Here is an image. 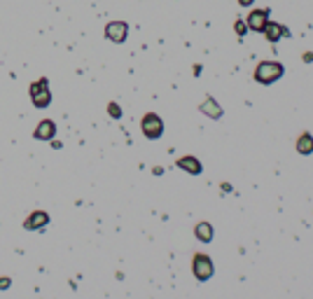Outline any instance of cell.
<instances>
[{
	"instance_id": "1",
	"label": "cell",
	"mask_w": 313,
	"mask_h": 299,
	"mask_svg": "<svg viewBox=\"0 0 313 299\" xmlns=\"http://www.w3.org/2000/svg\"><path fill=\"white\" fill-rule=\"evenodd\" d=\"M28 94H31V103L40 110L52 106V91H49V79L47 77H40L37 82H33L28 87Z\"/></svg>"
},
{
	"instance_id": "2",
	"label": "cell",
	"mask_w": 313,
	"mask_h": 299,
	"mask_svg": "<svg viewBox=\"0 0 313 299\" xmlns=\"http://www.w3.org/2000/svg\"><path fill=\"white\" fill-rule=\"evenodd\" d=\"M283 73H285V68H283L278 61H262L260 66L255 68V79H257L260 84H274L276 79L283 77Z\"/></svg>"
},
{
	"instance_id": "3",
	"label": "cell",
	"mask_w": 313,
	"mask_h": 299,
	"mask_svg": "<svg viewBox=\"0 0 313 299\" xmlns=\"http://www.w3.org/2000/svg\"><path fill=\"white\" fill-rule=\"evenodd\" d=\"M192 271H194V278L197 281H210L215 273V266H213V260L208 255H204V253H197L194 255V260H192Z\"/></svg>"
},
{
	"instance_id": "4",
	"label": "cell",
	"mask_w": 313,
	"mask_h": 299,
	"mask_svg": "<svg viewBox=\"0 0 313 299\" xmlns=\"http://www.w3.org/2000/svg\"><path fill=\"white\" fill-rule=\"evenodd\" d=\"M140 129H143L145 138H150V141H157L161 133H164V122H161L159 114L147 112V114L143 117V122H140Z\"/></svg>"
},
{
	"instance_id": "5",
	"label": "cell",
	"mask_w": 313,
	"mask_h": 299,
	"mask_svg": "<svg viewBox=\"0 0 313 299\" xmlns=\"http://www.w3.org/2000/svg\"><path fill=\"white\" fill-rule=\"evenodd\" d=\"M129 36V26H126V21H110L105 26V37L110 42L115 44H122Z\"/></svg>"
},
{
	"instance_id": "6",
	"label": "cell",
	"mask_w": 313,
	"mask_h": 299,
	"mask_svg": "<svg viewBox=\"0 0 313 299\" xmlns=\"http://www.w3.org/2000/svg\"><path fill=\"white\" fill-rule=\"evenodd\" d=\"M49 224V213L47 211H33L24 220V229L26 231H35V229H45Z\"/></svg>"
},
{
	"instance_id": "7",
	"label": "cell",
	"mask_w": 313,
	"mask_h": 299,
	"mask_svg": "<svg viewBox=\"0 0 313 299\" xmlns=\"http://www.w3.org/2000/svg\"><path fill=\"white\" fill-rule=\"evenodd\" d=\"M248 31H255V33H262L264 26L269 24V9H255L250 12V17H248Z\"/></svg>"
},
{
	"instance_id": "8",
	"label": "cell",
	"mask_w": 313,
	"mask_h": 299,
	"mask_svg": "<svg viewBox=\"0 0 313 299\" xmlns=\"http://www.w3.org/2000/svg\"><path fill=\"white\" fill-rule=\"evenodd\" d=\"M54 136H56V124L52 119H42V122L35 126V131H33V138L35 141H52Z\"/></svg>"
},
{
	"instance_id": "9",
	"label": "cell",
	"mask_w": 313,
	"mask_h": 299,
	"mask_svg": "<svg viewBox=\"0 0 313 299\" xmlns=\"http://www.w3.org/2000/svg\"><path fill=\"white\" fill-rule=\"evenodd\" d=\"M264 36H267L269 42H278L280 37L290 36V31H287L285 26H280V24H276V21H269L267 26H264V31H262Z\"/></svg>"
},
{
	"instance_id": "10",
	"label": "cell",
	"mask_w": 313,
	"mask_h": 299,
	"mask_svg": "<svg viewBox=\"0 0 313 299\" xmlns=\"http://www.w3.org/2000/svg\"><path fill=\"white\" fill-rule=\"evenodd\" d=\"M199 110L206 114V117H210V119H220V117H222V106H220L213 96H208L206 101L199 106Z\"/></svg>"
},
{
	"instance_id": "11",
	"label": "cell",
	"mask_w": 313,
	"mask_h": 299,
	"mask_svg": "<svg viewBox=\"0 0 313 299\" xmlns=\"http://www.w3.org/2000/svg\"><path fill=\"white\" fill-rule=\"evenodd\" d=\"M178 168L187 171L189 176H199L201 173V161L197 157H180L178 159Z\"/></svg>"
},
{
	"instance_id": "12",
	"label": "cell",
	"mask_w": 313,
	"mask_h": 299,
	"mask_svg": "<svg viewBox=\"0 0 313 299\" xmlns=\"http://www.w3.org/2000/svg\"><path fill=\"white\" fill-rule=\"evenodd\" d=\"M194 236L199 241H204V243H210L213 241V227H210V222H199L197 227H194Z\"/></svg>"
},
{
	"instance_id": "13",
	"label": "cell",
	"mask_w": 313,
	"mask_h": 299,
	"mask_svg": "<svg viewBox=\"0 0 313 299\" xmlns=\"http://www.w3.org/2000/svg\"><path fill=\"white\" fill-rule=\"evenodd\" d=\"M297 152H299V154H311L313 152L311 133H302V136H299V141H297Z\"/></svg>"
},
{
	"instance_id": "14",
	"label": "cell",
	"mask_w": 313,
	"mask_h": 299,
	"mask_svg": "<svg viewBox=\"0 0 313 299\" xmlns=\"http://www.w3.org/2000/svg\"><path fill=\"white\" fill-rule=\"evenodd\" d=\"M107 112H110L112 119H119V117H122V108L117 106V103H107Z\"/></svg>"
},
{
	"instance_id": "15",
	"label": "cell",
	"mask_w": 313,
	"mask_h": 299,
	"mask_svg": "<svg viewBox=\"0 0 313 299\" xmlns=\"http://www.w3.org/2000/svg\"><path fill=\"white\" fill-rule=\"evenodd\" d=\"M234 31H236V33H239V36H245V33H248V24H245V21H241V19H239V21H236V24H234Z\"/></svg>"
},
{
	"instance_id": "16",
	"label": "cell",
	"mask_w": 313,
	"mask_h": 299,
	"mask_svg": "<svg viewBox=\"0 0 313 299\" xmlns=\"http://www.w3.org/2000/svg\"><path fill=\"white\" fill-rule=\"evenodd\" d=\"M9 285H12V278H7V276H2V278H0V290H7Z\"/></svg>"
},
{
	"instance_id": "17",
	"label": "cell",
	"mask_w": 313,
	"mask_h": 299,
	"mask_svg": "<svg viewBox=\"0 0 313 299\" xmlns=\"http://www.w3.org/2000/svg\"><path fill=\"white\" fill-rule=\"evenodd\" d=\"M252 2H255V0H239V5H241V7H250Z\"/></svg>"
},
{
	"instance_id": "18",
	"label": "cell",
	"mask_w": 313,
	"mask_h": 299,
	"mask_svg": "<svg viewBox=\"0 0 313 299\" xmlns=\"http://www.w3.org/2000/svg\"><path fill=\"white\" fill-rule=\"evenodd\" d=\"M222 192L229 194V192H232V185H229V183H224V185H222Z\"/></svg>"
},
{
	"instance_id": "19",
	"label": "cell",
	"mask_w": 313,
	"mask_h": 299,
	"mask_svg": "<svg viewBox=\"0 0 313 299\" xmlns=\"http://www.w3.org/2000/svg\"><path fill=\"white\" fill-rule=\"evenodd\" d=\"M152 173H154V176H161V173H164V168H161V166H154Z\"/></svg>"
},
{
	"instance_id": "20",
	"label": "cell",
	"mask_w": 313,
	"mask_h": 299,
	"mask_svg": "<svg viewBox=\"0 0 313 299\" xmlns=\"http://www.w3.org/2000/svg\"><path fill=\"white\" fill-rule=\"evenodd\" d=\"M304 61H306V63H311V61H313V54H304Z\"/></svg>"
}]
</instances>
